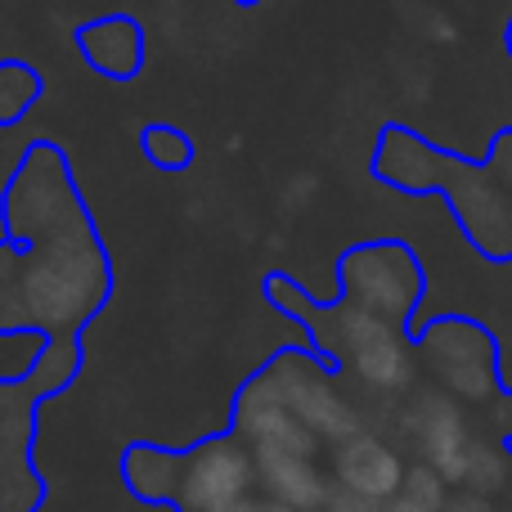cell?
Segmentation results:
<instances>
[{
	"label": "cell",
	"mask_w": 512,
	"mask_h": 512,
	"mask_svg": "<svg viewBox=\"0 0 512 512\" xmlns=\"http://www.w3.org/2000/svg\"><path fill=\"white\" fill-rule=\"evenodd\" d=\"M0 221V333L81 337L113 297V256L63 144H27L0 189Z\"/></svg>",
	"instance_id": "obj_1"
},
{
	"label": "cell",
	"mask_w": 512,
	"mask_h": 512,
	"mask_svg": "<svg viewBox=\"0 0 512 512\" xmlns=\"http://www.w3.org/2000/svg\"><path fill=\"white\" fill-rule=\"evenodd\" d=\"M369 176L391 194L445 198L468 248L490 265H512V126L490 135L486 158H468L427 140L418 126L382 122Z\"/></svg>",
	"instance_id": "obj_2"
},
{
	"label": "cell",
	"mask_w": 512,
	"mask_h": 512,
	"mask_svg": "<svg viewBox=\"0 0 512 512\" xmlns=\"http://www.w3.org/2000/svg\"><path fill=\"white\" fill-rule=\"evenodd\" d=\"M337 297L414 333L427 297V265L409 239H369L337 256Z\"/></svg>",
	"instance_id": "obj_3"
},
{
	"label": "cell",
	"mask_w": 512,
	"mask_h": 512,
	"mask_svg": "<svg viewBox=\"0 0 512 512\" xmlns=\"http://www.w3.org/2000/svg\"><path fill=\"white\" fill-rule=\"evenodd\" d=\"M414 346L423 355L427 373L441 382L450 396L490 405L504 396V369H499V337L481 319L441 315L432 324L414 328Z\"/></svg>",
	"instance_id": "obj_4"
},
{
	"label": "cell",
	"mask_w": 512,
	"mask_h": 512,
	"mask_svg": "<svg viewBox=\"0 0 512 512\" xmlns=\"http://www.w3.org/2000/svg\"><path fill=\"white\" fill-rule=\"evenodd\" d=\"M270 387L288 400V409L319 436V441H351L355 436V409L333 387V364L319 351H301V346H283L270 364H265Z\"/></svg>",
	"instance_id": "obj_5"
},
{
	"label": "cell",
	"mask_w": 512,
	"mask_h": 512,
	"mask_svg": "<svg viewBox=\"0 0 512 512\" xmlns=\"http://www.w3.org/2000/svg\"><path fill=\"white\" fill-rule=\"evenodd\" d=\"M234 432L256 459H315L319 436L288 409V400L270 387L265 373H252V382L239 391L234 409Z\"/></svg>",
	"instance_id": "obj_6"
},
{
	"label": "cell",
	"mask_w": 512,
	"mask_h": 512,
	"mask_svg": "<svg viewBox=\"0 0 512 512\" xmlns=\"http://www.w3.org/2000/svg\"><path fill=\"white\" fill-rule=\"evenodd\" d=\"M261 481L256 454L243 441H207L185 459L180 472V499L189 512H230L248 499V486Z\"/></svg>",
	"instance_id": "obj_7"
},
{
	"label": "cell",
	"mask_w": 512,
	"mask_h": 512,
	"mask_svg": "<svg viewBox=\"0 0 512 512\" xmlns=\"http://www.w3.org/2000/svg\"><path fill=\"white\" fill-rule=\"evenodd\" d=\"M77 54L95 77L104 81H135L149 63V27L135 14H99L77 27Z\"/></svg>",
	"instance_id": "obj_8"
},
{
	"label": "cell",
	"mask_w": 512,
	"mask_h": 512,
	"mask_svg": "<svg viewBox=\"0 0 512 512\" xmlns=\"http://www.w3.org/2000/svg\"><path fill=\"white\" fill-rule=\"evenodd\" d=\"M409 427L418 436V450H423L427 468H436L445 481H459L468 477V459H472V432H468V418L463 409L454 405V396H441V391H427V396L414 400V414H409Z\"/></svg>",
	"instance_id": "obj_9"
},
{
	"label": "cell",
	"mask_w": 512,
	"mask_h": 512,
	"mask_svg": "<svg viewBox=\"0 0 512 512\" xmlns=\"http://www.w3.org/2000/svg\"><path fill=\"white\" fill-rule=\"evenodd\" d=\"M337 481H342L346 490H355V495H369L378 499V504H387V499L400 495V486H405V463L396 459V450H387L382 441H373V436H360L355 432L351 441L337 445Z\"/></svg>",
	"instance_id": "obj_10"
},
{
	"label": "cell",
	"mask_w": 512,
	"mask_h": 512,
	"mask_svg": "<svg viewBox=\"0 0 512 512\" xmlns=\"http://www.w3.org/2000/svg\"><path fill=\"white\" fill-rule=\"evenodd\" d=\"M256 472H261L274 504H288L297 512L324 508L328 486H324V477H319L315 459H256Z\"/></svg>",
	"instance_id": "obj_11"
},
{
	"label": "cell",
	"mask_w": 512,
	"mask_h": 512,
	"mask_svg": "<svg viewBox=\"0 0 512 512\" xmlns=\"http://www.w3.org/2000/svg\"><path fill=\"white\" fill-rule=\"evenodd\" d=\"M45 99V77L27 59H0V131L18 126Z\"/></svg>",
	"instance_id": "obj_12"
},
{
	"label": "cell",
	"mask_w": 512,
	"mask_h": 512,
	"mask_svg": "<svg viewBox=\"0 0 512 512\" xmlns=\"http://www.w3.org/2000/svg\"><path fill=\"white\" fill-rule=\"evenodd\" d=\"M140 153L149 158L153 171H167V176H176V171H189L194 167V140H189L185 126L176 122H149L140 131Z\"/></svg>",
	"instance_id": "obj_13"
},
{
	"label": "cell",
	"mask_w": 512,
	"mask_h": 512,
	"mask_svg": "<svg viewBox=\"0 0 512 512\" xmlns=\"http://www.w3.org/2000/svg\"><path fill=\"white\" fill-rule=\"evenodd\" d=\"M508 468H512V454L504 445H472V459H468V477L463 486L477 490V495H495V490L508 486Z\"/></svg>",
	"instance_id": "obj_14"
},
{
	"label": "cell",
	"mask_w": 512,
	"mask_h": 512,
	"mask_svg": "<svg viewBox=\"0 0 512 512\" xmlns=\"http://www.w3.org/2000/svg\"><path fill=\"white\" fill-rule=\"evenodd\" d=\"M171 454H162V450H135L131 459H126V477H131V490H140V495H149V499H167V495H176V481H167L162 477V468H171Z\"/></svg>",
	"instance_id": "obj_15"
},
{
	"label": "cell",
	"mask_w": 512,
	"mask_h": 512,
	"mask_svg": "<svg viewBox=\"0 0 512 512\" xmlns=\"http://www.w3.org/2000/svg\"><path fill=\"white\" fill-rule=\"evenodd\" d=\"M400 495L414 499V504H423V508H432V512H445V504H450V481H445L436 468L418 463V468L405 472V486H400Z\"/></svg>",
	"instance_id": "obj_16"
},
{
	"label": "cell",
	"mask_w": 512,
	"mask_h": 512,
	"mask_svg": "<svg viewBox=\"0 0 512 512\" xmlns=\"http://www.w3.org/2000/svg\"><path fill=\"white\" fill-rule=\"evenodd\" d=\"M324 512H387V504H378V499H369V495H355V490L342 486L324 499Z\"/></svg>",
	"instance_id": "obj_17"
},
{
	"label": "cell",
	"mask_w": 512,
	"mask_h": 512,
	"mask_svg": "<svg viewBox=\"0 0 512 512\" xmlns=\"http://www.w3.org/2000/svg\"><path fill=\"white\" fill-rule=\"evenodd\" d=\"M445 512H495L490 508V495H477V490H463V495H450Z\"/></svg>",
	"instance_id": "obj_18"
},
{
	"label": "cell",
	"mask_w": 512,
	"mask_h": 512,
	"mask_svg": "<svg viewBox=\"0 0 512 512\" xmlns=\"http://www.w3.org/2000/svg\"><path fill=\"white\" fill-rule=\"evenodd\" d=\"M495 423H499V432H504V441L512 445V387L495 400Z\"/></svg>",
	"instance_id": "obj_19"
},
{
	"label": "cell",
	"mask_w": 512,
	"mask_h": 512,
	"mask_svg": "<svg viewBox=\"0 0 512 512\" xmlns=\"http://www.w3.org/2000/svg\"><path fill=\"white\" fill-rule=\"evenodd\" d=\"M387 512H432V508H423V504H414V499L396 495V499H387Z\"/></svg>",
	"instance_id": "obj_20"
},
{
	"label": "cell",
	"mask_w": 512,
	"mask_h": 512,
	"mask_svg": "<svg viewBox=\"0 0 512 512\" xmlns=\"http://www.w3.org/2000/svg\"><path fill=\"white\" fill-rule=\"evenodd\" d=\"M504 54L512 59V14H508V23H504Z\"/></svg>",
	"instance_id": "obj_21"
},
{
	"label": "cell",
	"mask_w": 512,
	"mask_h": 512,
	"mask_svg": "<svg viewBox=\"0 0 512 512\" xmlns=\"http://www.w3.org/2000/svg\"><path fill=\"white\" fill-rule=\"evenodd\" d=\"M234 9H256V5H265V0H230Z\"/></svg>",
	"instance_id": "obj_22"
}]
</instances>
